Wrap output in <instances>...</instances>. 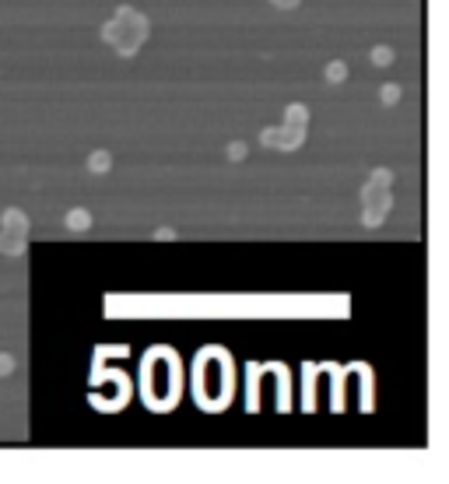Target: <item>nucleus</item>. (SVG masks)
Here are the masks:
<instances>
[{"label": "nucleus", "instance_id": "1", "mask_svg": "<svg viewBox=\"0 0 449 484\" xmlns=\"http://www.w3.org/2000/svg\"><path fill=\"white\" fill-rule=\"evenodd\" d=\"M102 35H105V42L116 46L123 57H130V53L148 39V18L137 15V11H130V8H120V15L105 25Z\"/></svg>", "mask_w": 449, "mask_h": 484}, {"label": "nucleus", "instance_id": "9", "mask_svg": "<svg viewBox=\"0 0 449 484\" xmlns=\"http://www.w3.org/2000/svg\"><path fill=\"white\" fill-rule=\"evenodd\" d=\"M397 98H400V88H397V84H386V88H382V102H386V105H393Z\"/></svg>", "mask_w": 449, "mask_h": 484}, {"label": "nucleus", "instance_id": "6", "mask_svg": "<svg viewBox=\"0 0 449 484\" xmlns=\"http://www.w3.org/2000/svg\"><path fill=\"white\" fill-rule=\"evenodd\" d=\"M109 165H112V158H109L105 151H95V154L88 158V169H91V172H105Z\"/></svg>", "mask_w": 449, "mask_h": 484}, {"label": "nucleus", "instance_id": "8", "mask_svg": "<svg viewBox=\"0 0 449 484\" xmlns=\"http://www.w3.org/2000/svg\"><path fill=\"white\" fill-rule=\"evenodd\" d=\"M372 60H376V64H389V60H393V49H389V46H376V49H372Z\"/></svg>", "mask_w": 449, "mask_h": 484}, {"label": "nucleus", "instance_id": "3", "mask_svg": "<svg viewBox=\"0 0 449 484\" xmlns=\"http://www.w3.org/2000/svg\"><path fill=\"white\" fill-rule=\"evenodd\" d=\"M302 134H306V127H288V123H285L281 130H263V144L292 151V147H299V144H302Z\"/></svg>", "mask_w": 449, "mask_h": 484}, {"label": "nucleus", "instance_id": "4", "mask_svg": "<svg viewBox=\"0 0 449 484\" xmlns=\"http://www.w3.org/2000/svg\"><path fill=\"white\" fill-rule=\"evenodd\" d=\"M306 120H309V113H306V105H288V113H285V123L288 127H306Z\"/></svg>", "mask_w": 449, "mask_h": 484}, {"label": "nucleus", "instance_id": "2", "mask_svg": "<svg viewBox=\"0 0 449 484\" xmlns=\"http://www.w3.org/2000/svg\"><path fill=\"white\" fill-rule=\"evenodd\" d=\"M386 183H389V172L386 169H379L372 179H369V186H365V225H379L382 222V214H386V207H389V200H386Z\"/></svg>", "mask_w": 449, "mask_h": 484}, {"label": "nucleus", "instance_id": "5", "mask_svg": "<svg viewBox=\"0 0 449 484\" xmlns=\"http://www.w3.org/2000/svg\"><path fill=\"white\" fill-rule=\"evenodd\" d=\"M67 225H71L74 232H81V228H88V225H91V214H88V210H81V207H74V210L67 214Z\"/></svg>", "mask_w": 449, "mask_h": 484}, {"label": "nucleus", "instance_id": "11", "mask_svg": "<svg viewBox=\"0 0 449 484\" xmlns=\"http://www.w3.org/2000/svg\"><path fill=\"white\" fill-rule=\"evenodd\" d=\"M274 4H277V8H295L299 0H274Z\"/></svg>", "mask_w": 449, "mask_h": 484}, {"label": "nucleus", "instance_id": "7", "mask_svg": "<svg viewBox=\"0 0 449 484\" xmlns=\"http://www.w3.org/2000/svg\"><path fill=\"white\" fill-rule=\"evenodd\" d=\"M326 78H330L333 84H341V81L348 78V67H344V64H330V67H326Z\"/></svg>", "mask_w": 449, "mask_h": 484}, {"label": "nucleus", "instance_id": "10", "mask_svg": "<svg viewBox=\"0 0 449 484\" xmlns=\"http://www.w3.org/2000/svg\"><path fill=\"white\" fill-rule=\"evenodd\" d=\"M243 154H246V144H232V147H229V158H232V161H239Z\"/></svg>", "mask_w": 449, "mask_h": 484}]
</instances>
